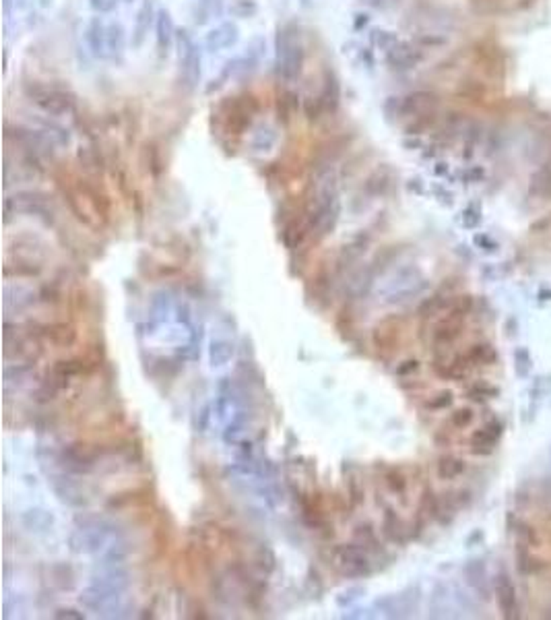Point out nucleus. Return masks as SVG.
Segmentation results:
<instances>
[{
    "mask_svg": "<svg viewBox=\"0 0 551 620\" xmlns=\"http://www.w3.org/2000/svg\"><path fill=\"white\" fill-rule=\"evenodd\" d=\"M43 135L50 139V141H56L60 145H69L71 137H69V130L64 126H60L58 123H43Z\"/></svg>",
    "mask_w": 551,
    "mask_h": 620,
    "instance_id": "obj_22",
    "label": "nucleus"
},
{
    "mask_svg": "<svg viewBox=\"0 0 551 620\" xmlns=\"http://www.w3.org/2000/svg\"><path fill=\"white\" fill-rule=\"evenodd\" d=\"M452 404V393L450 391H442L440 395H435V399H432L428 406L432 408V410H444V408H448Z\"/></svg>",
    "mask_w": 551,
    "mask_h": 620,
    "instance_id": "obj_25",
    "label": "nucleus"
},
{
    "mask_svg": "<svg viewBox=\"0 0 551 620\" xmlns=\"http://www.w3.org/2000/svg\"><path fill=\"white\" fill-rule=\"evenodd\" d=\"M126 48V29L118 21H112L108 25V58L122 60Z\"/></svg>",
    "mask_w": 551,
    "mask_h": 620,
    "instance_id": "obj_13",
    "label": "nucleus"
},
{
    "mask_svg": "<svg viewBox=\"0 0 551 620\" xmlns=\"http://www.w3.org/2000/svg\"><path fill=\"white\" fill-rule=\"evenodd\" d=\"M256 11H258V4L254 0H236L232 4V13L242 17V19H248V17L256 15Z\"/></svg>",
    "mask_w": 551,
    "mask_h": 620,
    "instance_id": "obj_23",
    "label": "nucleus"
},
{
    "mask_svg": "<svg viewBox=\"0 0 551 620\" xmlns=\"http://www.w3.org/2000/svg\"><path fill=\"white\" fill-rule=\"evenodd\" d=\"M158 19V11L151 0H143L141 8L137 11L134 19V29H132V48H141L145 43V38L151 29V25Z\"/></svg>",
    "mask_w": 551,
    "mask_h": 620,
    "instance_id": "obj_8",
    "label": "nucleus"
},
{
    "mask_svg": "<svg viewBox=\"0 0 551 620\" xmlns=\"http://www.w3.org/2000/svg\"><path fill=\"white\" fill-rule=\"evenodd\" d=\"M386 60L393 69H409L413 64V52L407 43L396 41L393 48L386 52Z\"/></svg>",
    "mask_w": 551,
    "mask_h": 620,
    "instance_id": "obj_15",
    "label": "nucleus"
},
{
    "mask_svg": "<svg viewBox=\"0 0 551 620\" xmlns=\"http://www.w3.org/2000/svg\"><path fill=\"white\" fill-rule=\"evenodd\" d=\"M275 143H277V132L275 128L269 126V124H260V126L254 130L252 139H250V145H252L254 151H269Z\"/></svg>",
    "mask_w": 551,
    "mask_h": 620,
    "instance_id": "obj_16",
    "label": "nucleus"
},
{
    "mask_svg": "<svg viewBox=\"0 0 551 620\" xmlns=\"http://www.w3.org/2000/svg\"><path fill=\"white\" fill-rule=\"evenodd\" d=\"M126 2H132V0H126Z\"/></svg>",
    "mask_w": 551,
    "mask_h": 620,
    "instance_id": "obj_29",
    "label": "nucleus"
},
{
    "mask_svg": "<svg viewBox=\"0 0 551 620\" xmlns=\"http://www.w3.org/2000/svg\"><path fill=\"white\" fill-rule=\"evenodd\" d=\"M176 50H178V64H180V75L186 83L188 89H197L200 83V50L197 41L193 40L190 32L180 29L176 34Z\"/></svg>",
    "mask_w": 551,
    "mask_h": 620,
    "instance_id": "obj_2",
    "label": "nucleus"
},
{
    "mask_svg": "<svg viewBox=\"0 0 551 620\" xmlns=\"http://www.w3.org/2000/svg\"><path fill=\"white\" fill-rule=\"evenodd\" d=\"M494 593L496 604L500 608V614L506 620L520 619V606H518V593L512 583V579L506 573H498L494 581Z\"/></svg>",
    "mask_w": 551,
    "mask_h": 620,
    "instance_id": "obj_4",
    "label": "nucleus"
},
{
    "mask_svg": "<svg viewBox=\"0 0 551 620\" xmlns=\"http://www.w3.org/2000/svg\"><path fill=\"white\" fill-rule=\"evenodd\" d=\"M508 525H510L512 536L516 537V542H520V544H524L529 548H539L541 546L539 532L529 521H524L520 517H514V515H508Z\"/></svg>",
    "mask_w": 551,
    "mask_h": 620,
    "instance_id": "obj_11",
    "label": "nucleus"
},
{
    "mask_svg": "<svg viewBox=\"0 0 551 620\" xmlns=\"http://www.w3.org/2000/svg\"><path fill=\"white\" fill-rule=\"evenodd\" d=\"M219 13H221V0H200L197 11H195V15H197V23L198 25H202V23H207L211 17H217Z\"/></svg>",
    "mask_w": 551,
    "mask_h": 620,
    "instance_id": "obj_18",
    "label": "nucleus"
},
{
    "mask_svg": "<svg viewBox=\"0 0 551 620\" xmlns=\"http://www.w3.org/2000/svg\"><path fill=\"white\" fill-rule=\"evenodd\" d=\"M89 4H91V8L97 11L99 15H108V13L116 11L118 0H89Z\"/></svg>",
    "mask_w": 551,
    "mask_h": 620,
    "instance_id": "obj_24",
    "label": "nucleus"
},
{
    "mask_svg": "<svg viewBox=\"0 0 551 620\" xmlns=\"http://www.w3.org/2000/svg\"><path fill=\"white\" fill-rule=\"evenodd\" d=\"M465 577L477 589L479 598H483V600H489L491 598V583H489L487 569H485L483 560H471L465 567Z\"/></svg>",
    "mask_w": 551,
    "mask_h": 620,
    "instance_id": "obj_10",
    "label": "nucleus"
},
{
    "mask_svg": "<svg viewBox=\"0 0 551 620\" xmlns=\"http://www.w3.org/2000/svg\"><path fill=\"white\" fill-rule=\"evenodd\" d=\"M543 616H545V619H551V606L545 608V614H543Z\"/></svg>",
    "mask_w": 551,
    "mask_h": 620,
    "instance_id": "obj_28",
    "label": "nucleus"
},
{
    "mask_svg": "<svg viewBox=\"0 0 551 620\" xmlns=\"http://www.w3.org/2000/svg\"><path fill=\"white\" fill-rule=\"evenodd\" d=\"M504 432V424L500 420H491L487 426L475 430L469 436V447L475 455H491L498 447V441Z\"/></svg>",
    "mask_w": 551,
    "mask_h": 620,
    "instance_id": "obj_5",
    "label": "nucleus"
},
{
    "mask_svg": "<svg viewBox=\"0 0 551 620\" xmlns=\"http://www.w3.org/2000/svg\"><path fill=\"white\" fill-rule=\"evenodd\" d=\"M176 25H174V19L169 15L167 8H159L158 11V19H155V43H158V50L161 56H167L172 43L176 41Z\"/></svg>",
    "mask_w": 551,
    "mask_h": 620,
    "instance_id": "obj_9",
    "label": "nucleus"
},
{
    "mask_svg": "<svg viewBox=\"0 0 551 620\" xmlns=\"http://www.w3.org/2000/svg\"><path fill=\"white\" fill-rule=\"evenodd\" d=\"M498 387L494 385H487V383H475L467 389V395L475 399V401H487V399H494L498 395Z\"/></svg>",
    "mask_w": 551,
    "mask_h": 620,
    "instance_id": "obj_19",
    "label": "nucleus"
},
{
    "mask_svg": "<svg viewBox=\"0 0 551 620\" xmlns=\"http://www.w3.org/2000/svg\"><path fill=\"white\" fill-rule=\"evenodd\" d=\"M306 50L300 36V29L293 25L279 27L275 40V67L277 77L285 83H293L304 69Z\"/></svg>",
    "mask_w": 551,
    "mask_h": 620,
    "instance_id": "obj_1",
    "label": "nucleus"
},
{
    "mask_svg": "<svg viewBox=\"0 0 551 620\" xmlns=\"http://www.w3.org/2000/svg\"><path fill=\"white\" fill-rule=\"evenodd\" d=\"M473 422H475V412H473V408H467V406L454 410V412L450 413V418H448V424L452 428H456V430H463V428L471 426Z\"/></svg>",
    "mask_w": 551,
    "mask_h": 620,
    "instance_id": "obj_20",
    "label": "nucleus"
},
{
    "mask_svg": "<svg viewBox=\"0 0 551 620\" xmlns=\"http://www.w3.org/2000/svg\"><path fill=\"white\" fill-rule=\"evenodd\" d=\"M13 8H15V0H2V13H4V19H6V23H8V19H11V13H13Z\"/></svg>",
    "mask_w": 551,
    "mask_h": 620,
    "instance_id": "obj_26",
    "label": "nucleus"
},
{
    "mask_svg": "<svg viewBox=\"0 0 551 620\" xmlns=\"http://www.w3.org/2000/svg\"><path fill=\"white\" fill-rule=\"evenodd\" d=\"M550 457H551V453H550Z\"/></svg>",
    "mask_w": 551,
    "mask_h": 620,
    "instance_id": "obj_30",
    "label": "nucleus"
},
{
    "mask_svg": "<svg viewBox=\"0 0 551 620\" xmlns=\"http://www.w3.org/2000/svg\"><path fill=\"white\" fill-rule=\"evenodd\" d=\"M32 2L34 0H15V8H27V6H32Z\"/></svg>",
    "mask_w": 551,
    "mask_h": 620,
    "instance_id": "obj_27",
    "label": "nucleus"
},
{
    "mask_svg": "<svg viewBox=\"0 0 551 620\" xmlns=\"http://www.w3.org/2000/svg\"><path fill=\"white\" fill-rule=\"evenodd\" d=\"M514 371L518 378H529L533 371V358L526 347H516L514 350Z\"/></svg>",
    "mask_w": 551,
    "mask_h": 620,
    "instance_id": "obj_17",
    "label": "nucleus"
},
{
    "mask_svg": "<svg viewBox=\"0 0 551 620\" xmlns=\"http://www.w3.org/2000/svg\"><path fill=\"white\" fill-rule=\"evenodd\" d=\"M27 97L50 116H64L73 110V97L56 87H46L40 83L25 85Z\"/></svg>",
    "mask_w": 551,
    "mask_h": 620,
    "instance_id": "obj_3",
    "label": "nucleus"
},
{
    "mask_svg": "<svg viewBox=\"0 0 551 620\" xmlns=\"http://www.w3.org/2000/svg\"><path fill=\"white\" fill-rule=\"evenodd\" d=\"M469 366H494L498 362V352L491 343H475L469 347V352L463 354Z\"/></svg>",
    "mask_w": 551,
    "mask_h": 620,
    "instance_id": "obj_12",
    "label": "nucleus"
},
{
    "mask_svg": "<svg viewBox=\"0 0 551 620\" xmlns=\"http://www.w3.org/2000/svg\"><path fill=\"white\" fill-rule=\"evenodd\" d=\"M85 40L95 58H108V25L102 21V17H93L87 23Z\"/></svg>",
    "mask_w": 551,
    "mask_h": 620,
    "instance_id": "obj_6",
    "label": "nucleus"
},
{
    "mask_svg": "<svg viewBox=\"0 0 551 620\" xmlns=\"http://www.w3.org/2000/svg\"><path fill=\"white\" fill-rule=\"evenodd\" d=\"M239 38V32H237L236 23L232 21H223L219 23L217 27H213L207 38H204V46L209 52H219V50H225L230 46H234Z\"/></svg>",
    "mask_w": 551,
    "mask_h": 620,
    "instance_id": "obj_7",
    "label": "nucleus"
},
{
    "mask_svg": "<svg viewBox=\"0 0 551 620\" xmlns=\"http://www.w3.org/2000/svg\"><path fill=\"white\" fill-rule=\"evenodd\" d=\"M370 41H372L378 50H382V52L386 54L398 40L394 38L391 32H386V29H372V32H370Z\"/></svg>",
    "mask_w": 551,
    "mask_h": 620,
    "instance_id": "obj_21",
    "label": "nucleus"
},
{
    "mask_svg": "<svg viewBox=\"0 0 551 620\" xmlns=\"http://www.w3.org/2000/svg\"><path fill=\"white\" fill-rule=\"evenodd\" d=\"M465 471V461L456 455H444L435 463V474L440 480H456Z\"/></svg>",
    "mask_w": 551,
    "mask_h": 620,
    "instance_id": "obj_14",
    "label": "nucleus"
}]
</instances>
